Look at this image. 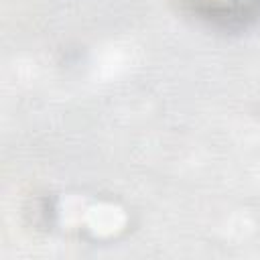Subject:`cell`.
<instances>
[{
    "label": "cell",
    "mask_w": 260,
    "mask_h": 260,
    "mask_svg": "<svg viewBox=\"0 0 260 260\" xmlns=\"http://www.w3.org/2000/svg\"><path fill=\"white\" fill-rule=\"evenodd\" d=\"M195 18L215 28L240 30L260 20V0H183Z\"/></svg>",
    "instance_id": "1"
}]
</instances>
